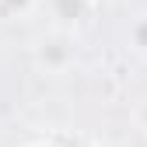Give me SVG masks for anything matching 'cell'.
I'll use <instances>...</instances> for the list:
<instances>
[{
  "label": "cell",
  "mask_w": 147,
  "mask_h": 147,
  "mask_svg": "<svg viewBox=\"0 0 147 147\" xmlns=\"http://www.w3.org/2000/svg\"><path fill=\"white\" fill-rule=\"evenodd\" d=\"M130 42H133L137 53H147V14H140L130 25Z\"/></svg>",
  "instance_id": "6da1fadb"
},
{
  "label": "cell",
  "mask_w": 147,
  "mask_h": 147,
  "mask_svg": "<svg viewBox=\"0 0 147 147\" xmlns=\"http://www.w3.org/2000/svg\"><path fill=\"white\" fill-rule=\"evenodd\" d=\"M53 11H56V18H70V21H77L81 11H84V0H53Z\"/></svg>",
  "instance_id": "7a4b0ae2"
},
{
  "label": "cell",
  "mask_w": 147,
  "mask_h": 147,
  "mask_svg": "<svg viewBox=\"0 0 147 147\" xmlns=\"http://www.w3.org/2000/svg\"><path fill=\"white\" fill-rule=\"evenodd\" d=\"M144 112H147V109H144Z\"/></svg>",
  "instance_id": "3957f363"
}]
</instances>
